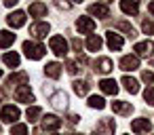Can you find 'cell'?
Returning <instances> with one entry per match:
<instances>
[{"label":"cell","instance_id":"cell-1","mask_svg":"<svg viewBox=\"0 0 154 135\" xmlns=\"http://www.w3.org/2000/svg\"><path fill=\"white\" fill-rule=\"evenodd\" d=\"M23 53H26V57H28V59H32V61H38V59H42V57H45L47 49H45L40 42L26 40V42H23Z\"/></svg>","mask_w":154,"mask_h":135},{"label":"cell","instance_id":"cell-2","mask_svg":"<svg viewBox=\"0 0 154 135\" xmlns=\"http://www.w3.org/2000/svg\"><path fill=\"white\" fill-rule=\"evenodd\" d=\"M49 47H51V51H53L57 57H66V55H68V42H66L63 36H51Z\"/></svg>","mask_w":154,"mask_h":135},{"label":"cell","instance_id":"cell-3","mask_svg":"<svg viewBox=\"0 0 154 135\" xmlns=\"http://www.w3.org/2000/svg\"><path fill=\"white\" fill-rule=\"evenodd\" d=\"M19 116H21V112H19L17 106H5L2 112H0V120H2V122H9V124H15V122L19 120Z\"/></svg>","mask_w":154,"mask_h":135},{"label":"cell","instance_id":"cell-4","mask_svg":"<svg viewBox=\"0 0 154 135\" xmlns=\"http://www.w3.org/2000/svg\"><path fill=\"white\" fill-rule=\"evenodd\" d=\"M49 32H51V26L47 21H34L30 26V36L32 38H45Z\"/></svg>","mask_w":154,"mask_h":135},{"label":"cell","instance_id":"cell-5","mask_svg":"<svg viewBox=\"0 0 154 135\" xmlns=\"http://www.w3.org/2000/svg\"><path fill=\"white\" fill-rule=\"evenodd\" d=\"M131 131L137 133V135H148V133L152 131V122H150L148 118H135V120L131 122Z\"/></svg>","mask_w":154,"mask_h":135},{"label":"cell","instance_id":"cell-6","mask_svg":"<svg viewBox=\"0 0 154 135\" xmlns=\"http://www.w3.org/2000/svg\"><path fill=\"white\" fill-rule=\"evenodd\" d=\"M95 28H97V26H95V21H93L91 17H78V21H76V30H78L80 34H89V36H91V34L95 32Z\"/></svg>","mask_w":154,"mask_h":135},{"label":"cell","instance_id":"cell-7","mask_svg":"<svg viewBox=\"0 0 154 135\" xmlns=\"http://www.w3.org/2000/svg\"><path fill=\"white\" fill-rule=\"evenodd\" d=\"M15 99L21 101V103H32V101H34V93L30 91L28 84H19V87L15 89Z\"/></svg>","mask_w":154,"mask_h":135},{"label":"cell","instance_id":"cell-8","mask_svg":"<svg viewBox=\"0 0 154 135\" xmlns=\"http://www.w3.org/2000/svg\"><path fill=\"white\" fill-rule=\"evenodd\" d=\"M7 23H9L13 30L23 28V26H26V13H23V11H13V13L7 17Z\"/></svg>","mask_w":154,"mask_h":135},{"label":"cell","instance_id":"cell-9","mask_svg":"<svg viewBox=\"0 0 154 135\" xmlns=\"http://www.w3.org/2000/svg\"><path fill=\"white\" fill-rule=\"evenodd\" d=\"M106 42H108L110 51H120V49H122V44H125L122 36H120V34H116V32H108V34H106Z\"/></svg>","mask_w":154,"mask_h":135},{"label":"cell","instance_id":"cell-10","mask_svg":"<svg viewBox=\"0 0 154 135\" xmlns=\"http://www.w3.org/2000/svg\"><path fill=\"white\" fill-rule=\"evenodd\" d=\"M137 68H139V57H137V55H125V57L120 59V70L133 72V70H137Z\"/></svg>","mask_w":154,"mask_h":135},{"label":"cell","instance_id":"cell-11","mask_svg":"<svg viewBox=\"0 0 154 135\" xmlns=\"http://www.w3.org/2000/svg\"><path fill=\"white\" fill-rule=\"evenodd\" d=\"M93 66H95V72H99V74H108V72L114 70V63H112L110 57H99Z\"/></svg>","mask_w":154,"mask_h":135},{"label":"cell","instance_id":"cell-12","mask_svg":"<svg viewBox=\"0 0 154 135\" xmlns=\"http://www.w3.org/2000/svg\"><path fill=\"white\" fill-rule=\"evenodd\" d=\"M59 127H61V118H57L55 114L42 116V129H45V131H55V129H59Z\"/></svg>","mask_w":154,"mask_h":135},{"label":"cell","instance_id":"cell-13","mask_svg":"<svg viewBox=\"0 0 154 135\" xmlns=\"http://www.w3.org/2000/svg\"><path fill=\"white\" fill-rule=\"evenodd\" d=\"M112 110H114V114H120V116H129L131 112H133V106L129 103V101H112Z\"/></svg>","mask_w":154,"mask_h":135},{"label":"cell","instance_id":"cell-14","mask_svg":"<svg viewBox=\"0 0 154 135\" xmlns=\"http://www.w3.org/2000/svg\"><path fill=\"white\" fill-rule=\"evenodd\" d=\"M99 89H101V93H106V95H116V93H118V84H116V80H112V78H103V80L99 82Z\"/></svg>","mask_w":154,"mask_h":135},{"label":"cell","instance_id":"cell-15","mask_svg":"<svg viewBox=\"0 0 154 135\" xmlns=\"http://www.w3.org/2000/svg\"><path fill=\"white\" fill-rule=\"evenodd\" d=\"M47 11H49V9H47L45 2H32L30 9H28V13H30L32 17H36V19H38V17H47Z\"/></svg>","mask_w":154,"mask_h":135},{"label":"cell","instance_id":"cell-16","mask_svg":"<svg viewBox=\"0 0 154 135\" xmlns=\"http://www.w3.org/2000/svg\"><path fill=\"white\" fill-rule=\"evenodd\" d=\"M89 13L95 15V17H99V19L110 17V9H108V5H91V7H89Z\"/></svg>","mask_w":154,"mask_h":135},{"label":"cell","instance_id":"cell-17","mask_svg":"<svg viewBox=\"0 0 154 135\" xmlns=\"http://www.w3.org/2000/svg\"><path fill=\"white\" fill-rule=\"evenodd\" d=\"M114 129H116V124H114V120L112 118H103L99 124H97V133L101 135V131L106 133V135H112L114 133Z\"/></svg>","mask_w":154,"mask_h":135},{"label":"cell","instance_id":"cell-18","mask_svg":"<svg viewBox=\"0 0 154 135\" xmlns=\"http://www.w3.org/2000/svg\"><path fill=\"white\" fill-rule=\"evenodd\" d=\"M13 42H15V34H13L11 30L0 32V49H9Z\"/></svg>","mask_w":154,"mask_h":135},{"label":"cell","instance_id":"cell-19","mask_svg":"<svg viewBox=\"0 0 154 135\" xmlns=\"http://www.w3.org/2000/svg\"><path fill=\"white\" fill-rule=\"evenodd\" d=\"M101 44H103V40H101V36H97V34H91L89 40H87V49H89L91 53H97V51L101 49Z\"/></svg>","mask_w":154,"mask_h":135},{"label":"cell","instance_id":"cell-20","mask_svg":"<svg viewBox=\"0 0 154 135\" xmlns=\"http://www.w3.org/2000/svg\"><path fill=\"white\" fill-rule=\"evenodd\" d=\"M135 53H137V57H148V55L152 53V42H150V40L137 42V44H135Z\"/></svg>","mask_w":154,"mask_h":135},{"label":"cell","instance_id":"cell-21","mask_svg":"<svg viewBox=\"0 0 154 135\" xmlns=\"http://www.w3.org/2000/svg\"><path fill=\"white\" fill-rule=\"evenodd\" d=\"M45 74H47L49 78H59V76H61V66H59L57 61H51V63L45 66Z\"/></svg>","mask_w":154,"mask_h":135},{"label":"cell","instance_id":"cell-22","mask_svg":"<svg viewBox=\"0 0 154 135\" xmlns=\"http://www.w3.org/2000/svg\"><path fill=\"white\" fill-rule=\"evenodd\" d=\"M122 84H125V89L131 93V95H135V93H139V82L135 80V78H131V76H122V80H120Z\"/></svg>","mask_w":154,"mask_h":135},{"label":"cell","instance_id":"cell-23","mask_svg":"<svg viewBox=\"0 0 154 135\" xmlns=\"http://www.w3.org/2000/svg\"><path fill=\"white\" fill-rule=\"evenodd\" d=\"M51 103H53V106H55L57 110H63V108L68 106V95L59 91V93H55V95L51 97Z\"/></svg>","mask_w":154,"mask_h":135},{"label":"cell","instance_id":"cell-24","mask_svg":"<svg viewBox=\"0 0 154 135\" xmlns=\"http://www.w3.org/2000/svg\"><path fill=\"white\" fill-rule=\"evenodd\" d=\"M120 9H122V13H127V15H137V11H139V5L135 2V0H122L120 2Z\"/></svg>","mask_w":154,"mask_h":135},{"label":"cell","instance_id":"cell-25","mask_svg":"<svg viewBox=\"0 0 154 135\" xmlns=\"http://www.w3.org/2000/svg\"><path fill=\"white\" fill-rule=\"evenodd\" d=\"M2 61H5L9 68H19V61H21V59H19V55L13 51V53H5V55H2Z\"/></svg>","mask_w":154,"mask_h":135},{"label":"cell","instance_id":"cell-26","mask_svg":"<svg viewBox=\"0 0 154 135\" xmlns=\"http://www.w3.org/2000/svg\"><path fill=\"white\" fill-rule=\"evenodd\" d=\"M72 84H74V93H76V95H87L89 89H91V84H89L87 80H74Z\"/></svg>","mask_w":154,"mask_h":135},{"label":"cell","instance_id":"cell-27","mask_svg":"<svg viewBox=\"0 0 154 135\" xmlns=\"http://www.w3.org/2000/svg\"><path fill=\"white\" fill-rule=\"evenodd\" d=\"M17 82H21V84H26L28 82V74L26 72H19V74H11L9 78H7V84H17Z\"/></svg>","mask_w":154,"mask_h":135},{"label":"cell","instance_id":"cell-28","mask_svg":"<svg viewBox=\"0 0 154 135\" xmlns=\"http://www.w3.org/2000/svg\"><path fill=\"white\" fill-rule=\"evenodd\" d=\"M89 108H95V110H103L106 108V101L101 95H91L89 97Z\"/></svg>","mask_w":154,"mask_h":135},{"label":"cell","instance_id":"cell-29","mask_svg":"<svg viewBox=\"0 0 154 135\" xmlns=\"http://www.w3.org/2000/svg\"><path fill=\"white\" fill-rule=\"evenodd\" d=\"M26 116H28V120H30V122H36V120L42 116V110H40L38 106H32V108H28Z\"/></svg>","mask_w":154,"mask_h":135},{"label":"cell","instance_id":"cell-30","mask_svg":"<svg viewBox=\"0 0 154 135\" xmlns=\"http://www.w3.org/2000/svg\"><path fill=\"white\" fill-rule=\"evenodd\" d=\"M116 28H118V30H122L129 38H135V36H137V34H135V30H133V26H131V23H127V21H118V23H116Z\"/></svg>","mask_w":154,"mask_h":135},{"label":"cell","instance_id":"cell-31","mask_svg":"<svg viewBox=\"0 0 154 135\" xmlns=\"http://www.w3.org/2000/svg\"><path fill=\"white\" fill-rule=\"evenodd\" d=\"M11 135H28V127L26 124H13L11 127Z\"/></svg>","mask_w":154,"mask_h":135},{"label":"cell","instance_id":"cell-32","mask_svg":"<svg viewBox=\"0 0 154 135\" xmlns=\"http://www.w3.org/2000/svg\"><path fill=\"white\" fill-rule=\"evenodd\" d=\"M143 99H146L148 106H154V87H148L143 91Z\"/></svg>","mask_w":154,"mask_h":135},{"label":"cell","instance_id":"cell-33","mask_svg":"<svg viewBox=\"0 0 154 135\" xmlns=\"http://www.w3.org/2000/svg\"><path fill=\"white\" fill-rule=\"evenodd\" d=\"M141 30H143V34H154V21H143L141 23Z\"/></svg>","mask_w":154,"mask_h":135},{"label":"cell","instance_id":"cell-34","mask_svg":"<svg viewBox=\"0 0 154 135\" xmlns=\"http://www.w3.org/2000/svg\"><path fill=\"white\" fill-rule=\"evenodd\" d=\"M66 68H68V72H70V74H78V70H80L76 61H68V63H66Z\"/></svg>","mask_w":154,"mask_h":135},{"label":"cell","instance_id":"cell-35","mask_svg":"<svg viewBox=\"0 0 154 135\" xmlns=\"http://www.w3.org/2000/svg\"><path fill=\"white\" fill-rule=\"evenodd\" d=\"M141 80H143V82H148V87H150V84H152V82H154V74H152V72H148V70H146V72H143V74H141Z\"/></svg>","mask_w":154,"mask_h":135},{"label":"cell","instance_id":"cell-36","mask_svg":"<svg viewBox=\"0 0 154 135\" xmlns=\"http://www.w3.org/2000/svg\"><path fill=\"white\" fill-rule=\"evenodd\" d=\"M72 47H74V51H76V53L80 55V49H82V42H80L78 38H74V40H72Z\"/></svg>","mask_w":154,"mask_h":135},{"label":"cell","instance_id":"cell-37","mask_svg":"<svg viewBox=\"0 0 154 135\" xmlns=\"http://www.w3.org/2000/svg\"><path fill=\"white\" fill-rule=\"evenodd\" d=\"M57 7H59L61 11H70V9H72V5H70V2H57Z\"/></svg>","mask_w":154,"mask_h":135},{"label":"cell","instance_id":"cell-38","mask_svg":"<svg viewBox=\"0 0 154 135\" xmlns=\"http://www.w3.org/2000/svg\"><path fill=\"white\" fill-rule=\"evenodd\" d=\"M68 118H70V122H78V120H80V116H78V114H70Z\"/></svg>","mask_w":154,"mask_h":135},{"label":"cell","instance_id":"cell-39","mask_svg":"<svg viewBox=\"0 0 154 135\" xmlns=\"http://www.w3.org/2000/svg\"><path fill=\"white\" fill-rule=\"evenodd\" d=\"M5 5H7V7H15V5H17V0H7Z\"/></svg>","mask_w":154,"mask_h":135},{"label":"cell","instance_id":"cell-40","mask_svg":"<svg viewBox=\"0 0 154 135\" xmlns=\"http://www.w3.org/2000/svg\"><path fill=\"white\" fill-rule=\"evenodd\" d=\"M148 11H150V13L154 15V2H150V5H148Z\"/></svg>","mask_w":154,"mask_h":135},{"label":"cell","instance_id":"cell-41","mask_svg":"<svg viewBox=\"0 0 154 135\" xmlns=\"http://www.w3.org/2000/svg\"><path fill=\"white\" fill-rule=\"evenodd\" d=\"M2 99H5V91H2V89H0V101H2Z\"/></svg>","mask_w":154,"mask_h":135},{"label":"cell","instance_id":"cell-42","mask_svg":"<svg viewBox=\"0 0 154 135\" xmlns=\"http://www.w3.org/2000/svg\"><path fill=\"white\" fill-rule=\"evenodd\" d=\"M0 78H2V70H0Z\"/></svg>","mask_w":154,"mask_h":135},{"label":"cell","instance_id":"cell-43","mask_svg":"<svg viewBox=\"0 0 154 135\" xmlns=\"http://www.w3.org/2000/svg\"><path fill=\"white\" fill-rule=\"evenodd\" d=\"M53 135H59V133H53Z\"/></svg>","mask_w":154,"mask_h":135}]
</instances>
